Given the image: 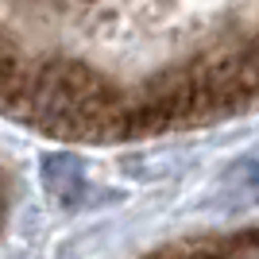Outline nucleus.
Masks as SVG:
<instances>
[{"label":"nucleus","instance_id":"2","mask_svg":"<svg viewBox=\"0 0 259 259\" xmlns=\"http://www.w3.org/2000/svg\"><path fill=\"white\" fill-rule=\"evenodd\" d=\"M81 4H93V0H81Z\"/></svg>","mask_w":259,"mask_h":259},{"label":"nucleus","instance_id":"1","mask_svg":"<svg viewBox=\"0 0 259 259\" xmlns=\"http://www.w3.org/2000/svg\"><path fill=\"white\" fill-rule=\"evenodd\" d=\"M155 259H259V232H240V236L205 240V244H186V248L162 251Z\"/></svg>","mask_w":259,"mask_h":259}]
</instances>
